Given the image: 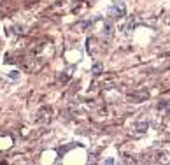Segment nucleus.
<instances>
[{
  "label": "nucleus",
  "mask_w": 170,
  "mask_h": 165,
  "mask_svg": "<svg viewBox=\"0 0 170 165\" xmlns=\"http://www.w3.org/2000/svg\"><path fill=\"white\" fill-rule=\"evenodd\" d=\"M100 69H102L100 65H95V67H93V70H95V74H100Z\"/></svg>",
  "instance_id": "f257e3e1"
}]
</instances>
